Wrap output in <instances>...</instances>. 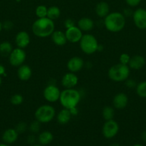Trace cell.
<instances>
[{
	"label": "cell",
	"instance_id": "1",
	"mask_svg": "<svg viewBox=\"0 0 146 146\" xmlns=\"http://www.w3.org/2000/svg\"><path fill=\"white\" fill-rule=\"evenodd\" d=\"M33 34L40 38H45L52 35L54 31V23L48 17L38 18L31 26Z\"/></svg>",
	"mask_w": 146,
	"mask_h": 146
},
{
	"label": "cell",
	"instance_id": "2",
	"mask_svg": "<svg viewBox=\"0 0 146 146\" xmlns=\"http://www.w3.org/2000/svg\"><path fill=\"white\" fill-rule=\"evenodd\" d=\"M104 19V25L107 31L117 33L124 29L126 24L125 17L117 11L109 13Z\"/></svg>",
	"mask_w": 146,
	"mask_h": 146
},
{
	"label": "cell",
	"instance_id": "3",
	"mask_svg": "<svg viewBox=\"0 0 146 146\" xmlns=\"http://www.w3.org/2000/svg\"><path fill=\"white\" fill-rule=\"evenodd\" d=\"M80 99L81 95L77 90L74 88H65L61 91L59 101L63 108L70 110L77 107Z\"/></svg>",
	"mask_w": 146,
	"mask_h": 146
},
{
	"label": "cell",
	"instance_id": "4",
	"mask_svg": "<svg viewBox=\"0 0 146 146\" xmlns=\"http://www.w3.org/2000/svg\"><path fill=\"white\" fill-rule=\"evenodd\" d=\"M130 74V68L127 65L117 64L113 65L108 70V77L110 80L115 82L125 81L129 78Z\"/></svg>",
	"mask_w": 146,
	"mask_h": 146
},
{
	"label": "cell",
	"instance_id": "5",
	"mask_svg": "<svg viewBox=\"0 0 146 146\" xmlns=\"http://www.w3.org/2000/svg\"><path fill=\"white\" fill-rule=\"evenodd\" d=\"M80 46L83 53L90 55L98 51L99 44L94 36L86 34L80 39Z\"/></svg>",
	"mask_w": 146,
	"mask_h": 146
},
{
	"label": "cell",
	"instance_id": "6",
	"mask_svg": "<svg viewBox=\"0 0 146 146\" xmlns=\"http://www.w3.org/2000/svg\"><path fill=\"white\" fill-rule=\"evenodd\" d=\"M56 112L54 107L50 105H42L37 108L34 113V116L40 123H47L54 119Z\"/></svg>",
	"mask_w": 146,
	"mask_h": 146
},
{
	"label": "cell",
	"instance_id": "7",
	"mask_svg": "<svg viewBox=\"0 0 146 146\" xmlns=\"http://www.w3.org/2000/svg\"><path fill=\"white\" fill-rule=\"evenodd\" d=\"M119 130H120V126L117 121L113 119L109 120V121H105V123L103 125L102 128V133L105 138L111 139L117 135Z\"/></svg>",
	"mask_w": 146,
	"mask_h": 146
},
{
	"label": "cell",
	"instance_id": "8",
	"mask_svg": "<svg viewBox=\"0 0 146 146\" xmlns=\"http://www.w3.org/2000/svg\"><path fill=\"white\" fill-rule=\"evenodd\" d=\"M27 58V54L24 50L21 48H13L9 56V61L12 66L19 67L22 65Z\"/></svg>",
	"mask_w": 146,
	"mask_h": 146
},
{
	"label": "cell",
	"instance_id": "9",
	"mask_svg": "<svg viewBox=\"0 0 146 146\" xmlns=\"http://www.w3.org/2000/svg\"><path fill=\"white\" fill-rule=\"evenodd\" d=\"M60 94H61V91L58 87L53 84H50L44 89L43 96H44V99L48 102L54 103L59 101Z\"/></svg>",
	"mask_w": 146,
	"mask_h": 146
},
{
	"label": "cell",
	"instance_id": "10",
	"mask_svg": "<svg viewBox=\"0 0 146 146\" xmlns=\"http://www.w3.org/2000/svg\"><path fill=\"white\" fill-rule=\"evenodd\" d=\"M133 19L137 29H146V9L143 8L137 9L133 13Z\"/></svg>",
	"mask_w": 146,
	"mask_h": 146
},
{
	"label": "cell",
	"instance_id": "11",
	"mask_svg": "<svg viewBox=\"0 0 146 146\" xmlns=\"http://www.w3.org/2000/svg\"><path fill=\"white\" fill-rule=\"evenodd\" d=\"M65 35L67 37V41L71 43L80 42V39L82 37V31L79 29L77 26H74L69 29H66Z\"/></svg>",
	"mask_w": 146,
	"mask_h": 146
},
{
	"label": "cell",
	"instance_id": "12",
	"mask_svg": "<svg viewBox=\"0 0 146 146\" xmlns=\"http://www.w3.org/2000/svg\"><path fill=\"white\" fill-rule=\"evenodd\" d=\"M78 77L74 73L69 72L64 74L61 80L62 85L65 88H74L78 84Z\"/></svg>",
	"mask_w": 146,
	"mask_h": 146
},
{
	"label": "cell",
	"instance_id": "13",
	"mask_svg": "<svg viewBox=\"0 0 146 146\" xmlns=\"http://www.w3.org/2000/svg\"><path fill=\"white\" fill-rule=\"evenodd\" d=\"M84 65V62L82 58L79 56H73L67 61V67L70 72L76 73L80 71Z\"/></svg>",
	"mask_w": 146,
	"mask_h": 146
},
{
	"label": "cell",
	"instance_id": "14",
	"mask_svg": "<svg viewBox=\"0 0 146 146\" xmlns=\"http://www.w3.org/2000/svg\"><path fill=\"white\" fill-rule=\"evenodd\" d=\"M30 43V36L25 31H21L17 33L15 36V44L18 48L24 49L27 47Z\"/></svg>",
	"mask_w": 146,
	"mask_h": 146
},
{
	"label": "cell",
	"instance_id": "15",
	"mask_svg": "<svg viewBox=\"0 0 146 146\" xmlns=\"http://www.w3.org/2000/svg\"><path fill=\"white\" fill-rule=\"evenodd\" d=\"M128 104V97L124 93H119L114 96L113 100V106L116 109H124Z\"/></svg>",
	"mask_w": 146,
	"mask_h": 146
},
{
	"label": "cell",
	"instance_id": "16",
	"mask_svg": "<svg viewBox=\"0 0 146 146\" xmlns=\"http://www.w3.org/2000/svg\"><path fill=\"white\" fill-rule=\"evenodd\" d=\"M19 137V133L16 131L15 128H8L2 134V141L4 143L12 144L17 141Z\"/></svg>",
	"mask_w": 146,
	"mask_h": 146
},
{
	"label": "cell",
	"instance_id": "17",
	"mask_svg": "<svg viewBox=\"0 0 146 146\" xmlns=\"http://www.w3.org/2000/svg\"><path fill=\"white\" fill-rule=\"evenodd\" d=\"M145 65V59L143 56L135 55L130 57L129 61V68L133 70H140Z\"/></svg>",
	"mask_w": 146,
	"mask_h": 146
},
{
	"label": "cell",
	"instance_id": "18",
	"mask_svg": "<svg viewBox=\"0 0 146 146\" xmlns=\"http://www.w3.org/2000/svg\"><path fill=\"white\" fill-rule=\"evenodd\" d=\"M31 75H32V71H31V68L28 65L22 64V65L18 67L17 76L21 81H28L31 78Z\"/></svg>",
	"mask_w": 146,
	"mask_h": 146
},
{
	"label": "cell",
	"instance_id": "19",
	"mask_svg": "<svg viewBox=\"0 0 146 146\" xmlns=\"http://www.w3.org/2000/svg\"><path fill=\"white\" fill-rule=\"evenodd\" d=\"M51 38L53 43L57 46H64L67 44V37H66L65 33L60 31V30L54 31L52 34Z\"/></svg>",
	"mask_w": 146,
	"mask_h": 146
},
{
	"label": "cell",
	"instance_id": "20",
	"mask_svg": "<svg viewBox=\"0 0 146 146\" xmlns=\"http://www.w3.org/2000/svg\"><path fill=\"white\" fill-rule=\"evenodd\" d=\"M77 27L82 31H90L94 28V21L90 18L83 17L77 21Z\"/></svg>",
	"mask_w": 146,
	"mask_h": 146
},
{
	"label": "cell",
	"instance_id": "21",
	"mask_svg": "<svg viewBox=\"0 0 146 146\" xmlns=\"http://www.w3.org/2000/svg\"><path fill=\"white\" fill-rule=\"evenodd\" d=\"M71 116L72 114L70 110L67 108H63L57 113V121L60 125H66L70 122Z\"/></svg>",
	"mask_w": 146,
	"mask_h": 146
},
{
	"label": "cell",
	"instance_id": "22",
	"mask_svg": "<svg viewBox=\"0 0 146 146\" xmlns=\"http://www.w3.org/2000/svg\"><path fill=\"white\" fill-rule=\"evenodd\" d=\"M53 138H54L53 134L50 131H44L39 134L37 141L40 145L45 146L51 143L53 141Z\"/></svg>",
	"mask_w": 146,
	"mask_h": 146
},
{
	"label": "cell",
	"instance_id": "23",
	"mask_svg": "<svg viewBox=\"0 0 146 146\" xmlns=\"http://www.w3.org/2000/svg\"><path fill=\"white\" fill-rule=\"evenodd\" d=\"M95 13L100 18H104L110 13L109 4L105 1H100L97 3L95 7Z\"/></svg>",
	"mask_w": 146,
	"mask_h": 146
},
{
	"label": "cell",
	"instance_id": "24",
	"mask_svg": "<svg viewBox=\"0 0 146 146\" xmlns=\"http://www.w3.org/2000/svg\"><path fill=\"white\" fill-rule=\"evenodd\" d=\"M13 50L11 44L9 41H2L0 43V55L3 57H9Z\"/></svg>",
	"mask_w": 146,
	"mask_h": 146
},
{
	"label": "cell",
	"instance_id": "25",
	"mask_svg": "<svg viewBox=\"0 0 146 146\" xmlns=\"http://www.w3.org/2000/svg\"><path fill=\"white\" fill-rule=\"evenodd\" d=\"M60 14H61V11H60V8L56 6H52L47 9V17L53 21L58 19L60 17Z\"/></svg>",
	"mask_w": 146,
	"mask_h": 146
},
{
	"label": "cell",
	"instance_id": "26",
	"mask_svg": "<svg viewBox=\"0 0 146 146\" xmlns=\"http://www.w3.org/2000/svg\"><path fill=\"white\" fill-rule=\"evenodd\" d=\"M102 117L105 121H109V120L113 119L115 115L114 108H112L111 106H104L102 109Z\"/></svg>",
	"mask_w": 146,
	"mask_h": 146
},
{
	"label": "cell",
	"instance_id": "27",
	"mask_svg": "<svg viewBox=\"0 0 146 146\" xmlns=\"http://www.w3.org/2000/svg\"><path fill=\"white\" fill-rule=\"evenodd\" d=\"M136 94L139 97L146 98V81H142L136 86Z\"/></svg>",
	"mask_w": 146,
	"mask_h": 146
},
{
	"label": "cell",
	"instance_id": "28",
	"mask_svg": "<svg viewBox=\"0 0 146 146\" xmlns=\"http://www.w3.org/2000/svg\"><path fill=\"white\" fill-rule=\"evenodd\" d=\"M47 7L44 5H39L35 9V14L37 18H44L47 17Z\"/></svg>",
	"mask_w": 146,
	"mask_h": 146
},
{
	"label": "cell",
	"instance_id": "29",
	"mask_svg": "<svg viewBox=\"0 0 146 146\" xmlns=\"http://www.w3.org/2000/svg\"><path fill=\"white\" fill-rule=\"evenodd\" d=\"M24 101V98L21 94H16L13 95L10 98V103L14 106L21 105Z\"/></svg>",
	"mask_w": 146,
	"mask_h": 146
},
{
	"label": "cell",
	"instance_id": "30",
	"mask_svg": "<svg viewBox=\"0 0 146 146\" xmlns=\"http://www.w3.org/2000/svg\"><path fill=\"white\" fill-rule=\"evenodd\" d=\"M40 124L41 123L38 121H37V120L31 122L30 123L29 126V129L30 132L33 134L39 133V131H40V128H41V125Z\"/></svg>",
	"mask_w": 146,
	"mask_h": 146
},
{
	"label": "cell",
	"instance_id": "31",
	"mask_svg": "<svg viewBox=\"0 0 146 146\" xmlns=\"http://www.w3.org/2000/svg\"><path fill=\"white\" fill-rule=\"evenodd\" d=\"M27 129V124L25 122H19L15 126V130L19 134L24 133Z\"/></svg>",
	"mask_w": 146,
	"mask_h": 146
},
{
	"label": "cell",
	"instance_id": "32",
	"mask_svg": "<svg viewBox=\"0 0 146 146\" xmlns=\"http://www.w3.org/2000/svg\"><path fill=\"white\" fill-rule=\"evenodd\" d=\"M119 60H120V64L128 66L129 61H130V56L129 54H126V53H123V54H122L120 56Z\"/></svg>",
	"mask_w": 146,
	"mask_h": 146
},
{
	"label": "cell",
	"instance_id": "33",
	"mask_svg": "<svg viewBox=\"0 0 146 146\" xmlns=\"http://www.w3.org/2000/svg\"><path fill=\"white\" fill-rule=\"evenodd\" d=\"M142 0H125V2L129 7H135L138 6L140 4Z\"/></svg>",
	"mask_w": 146,
	"mask_h": 146
},
{
	"label": "cell",
	"instance_id": "34",
	"mask_svg": "<svg viewBox=\"0 0 146 146\" xmlns=\"http://www.w3.org/2000/svg\"><path fill=\"white\" fill-rule=\"evenodd\" d=\"M2 27L3 29H4L10 30L14 27V24L11 21H6L2 24Z\"/></svg>",
	"mask_w": 146,
	"mask_h": 146
},
{
	"label": "cell",
	"instance_id": "35",
	"mask_svg": "<svg viewBox=\"0 0 146 146\" xmlns=\"http://www.w3.org/2000/svg\"><path fill=\"white\" fill-rule=\"evenodd\" d=\"M64 25L66 29H69L70 28V27H74V26H75L74 25V20L72 19H66L65 21H64Z\"/></svg>",
	"mask_w": 146,
	"mask_h": 146
},
{
	"label": "cell",
	"instance_id": "36",
	"mask_svg": "<svg viewBox=\"0 0 146 146\" xmlns=\"http://www.w3.org/2000/svg\"><path fill=\"white\" fill-rule=\"evenodd\" d=\"M27 143H28L29 144H30V145H34L36 143V141H37V138H36V136L34 135H29L28 137H27Z\"/></svg>",
	"mask_w": 146,
	"mask_h": 146
},
{
	"label": "cell",
	"instance_id": "37",
	"mask_svg": "<svg viewBox=\"0 0 146 146\" xmlns=\"http://www.w3.org/2000/svg\"><path fill=\"white\" fill-rule=\"evenodd\" d=\"M126 86H127V87H128V88H134V87H136L137 84H136L135 81L134 80L128 79V78H127V79L126 80Z\"/></svg>",
	"mask_w": 146,
	"mask_h": 146
},
{
	"label": "cell",
	"instance_id": "38",
	"mask_svg": "<svg viewBox=\"0 0 146 146\" xmlns=\"http://www.w3.org/2000/svg\"><path fill=\"white\" fill-rule=\"evenodd\" d=\"M70 113H71L72 115H77L78 113V109H77V107H74V108L70 109Z\"/></svg>",
	"mask_w": 146,
	"mask_h": 146
},
{
	"label": "cell",
	"instance_id": "39",
	"mask_svg": "<svg viewBox=\"0 0 146 146\" xmlns=\"http://www.w3.org/2000/svg\"><path fill=\"white\" fill-rule=\"evenodd\" d=\"M6 73V69H5V67L3 65L0 64V76H5Z\"/></svg>",
	"mask_w": 146,
	"mask_h": 146
},
{
	"label": "cell",
	"instance_id": "40",
	"mask_svg": "<svg viewBox=\"0 0 146 146\" xmlns=\"http://www.w3.org/2000/svg\"><path fill=\"white\" fill-rule=\"evenodd\" d=\"M141 139L143 140V142L146 143V130L143 131L141 133Z\"/></svg>",
	"mask_w": 146,
	"mask_h": 146
},
{
	"label": "cell",
	"instance_id": "41",
	"mask_svg": "<svg viewBox=\"0 0 146 146\" xmlns=\"http://www.w3.org/2000/svg\"><path fill=\"white\" fill-rule=\"evenodd\" d=\"M0 146H10L9 144H7V143H0Z\"/></svg>",
	"mask_w": 146,
	"mask_h": 146
},
{
	"label": "cell",
	"instance_id": "42",
	"mask_svg": "<svg viewBox=\"0 0 146 146\" xmlns=\"http://www.w3.org/2000/svg\"><path fill=\"white\" fill-rule=\"evenodd\" d=\"M2 29H3L2 23H1V21H0V32H1V30H2Z\"/></svg>",
	"mask_w": 146,
	"mask_h": 146
},
{
	"label": "cell",
	"instance_id": "43",
	"mask_svg": "<svg viewBox=\"0 0 146 146\" xmlns=\"http://www.w3.org/2000/svg\"><path fill=\"white\" fill-rule=\"evenodd\" d=\"M109 146H120V145H119V144H117V143H113V144H111V145H109Z\"/></svg>",
	"mask_w": 146,
	"mask_h": 146
},
{
	"label": "cell",
	"instance_id": "44",
	"mask_svg": "<svg viewBox=\"0 0 146 146\" xmlns=\"http://www.w3.org/2000/svg\"><path fill=\"white\" fill-rule=\"evenodd\" d=\"M133 146H143V145H141V144L137 143V144H135V145H133Z\"/></svg>",
	"mask_w": 146,
	"mask_h": 146
},
{
	"label": "cell",
	"instance_id": "45",
	"mask_svg": "<svg viewBox=\"0 0 146 146\" xmlns=\"http://www.w3.org/2000/svg\"><path fill=\"white\" fill-rule=\"evenodd\" d=\"M31 146H44V145H42L40 144H34V145H32Z\"/></svg>",
	"mask_w": 146,
	"mask_h": 146
},
{
	"label": "cell",
	"instance_id": "46",
	"mask_svg": "<svg viewBox=\"0 0 146 146\" xmlns=\"http://www.w3.org/2000/svg\"><path fill=\"white\" fill-rule=\"evenodd\" d=\"M1 83H2V79H1V76H0V86H1Z\"/></svg>",
	"mask_w": 146,
	"mask_h": 146
},
{
	"label": "cell",
	"instance_id": "47",
	"mask_svg": "<svg viewBox=\"0 0 146 146\" xmlns=\"http://www.w3.org/2000/svg\"><path fill=\"white\" fill-rule=\"evenodd\" d=\"M16 1H21V0H16Z\"/></svg>",
	"mask_w": 146,
	"mask_h": 146
}]
</instances>
